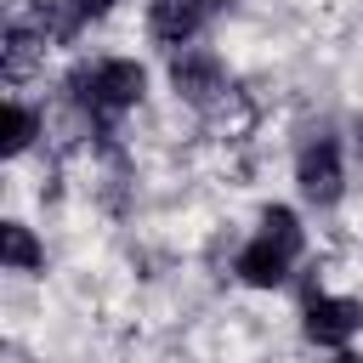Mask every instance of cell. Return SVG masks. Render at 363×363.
Segmentation results:
<instances>
[{
  "instance_id": "cell-1",
  "label": "cell",
  "mask_w": 363,
  "mask_h": 363,
  "mask_svg": "<svg viewBox=\"0 0 363 363\" xmlns=\"http://www.w3.org/2000/svg\"><path fill=\"white\" fill-rule=\"evenodd\" d=\"M62 91H68V108L79 119L108 125V119H119L125 108H136L147 96V68L136 57H96V62H79L62 79Z\"/></svg>"
},
{
  "instance_id": "cell-2",
  "label": "cell",
  "mask_w": 363,
  "mask_h": 363,
  "mask_svg": "<svg viewBox=\"0 0 363 363\" xmlns=\"http://www.w3.org/2000/svg\"><path fill=\"white\" fill-rule=\"evenodd\" d=\"M295 187H301V199L318 204V210L340 204V193H346V164H340V142H335L329 130H318L312 142H301V153H295Z\"/></svg>"
},
{
  "instance_id": "cell-3",
  "label": "cell",
  "mask_w": 363,
  "mask_h": 363,
  "mask_svg": "<svg viewBox=\"0 0 363 363\" xmlns=\"http://www.w3.org/2000/svg\"><path fill=\"white\" fill-rule=\"evenodd\" d=\"M170 91L193 108H216L227 96V68L210 45H182L170 51Z\"/></svg>"
},
{
  "instance_id": "cell-4",
  "label": "cell",
  "mask_w": 363,
  "mask_h": 363,
  "mask_svg": "<svg viewBox=\"0 0 363 363\" xmlns=\"http://www.w3.org/2000/svg\"><path fill=\"white\" fill-rule=\"evenodd\" d=\"M301 329H306V340L312 346H346L357 329H363V301H352V295H306V306H301Z\"/></svg>"
},
{
  "instance_id": "cell-5",
  "label": "cell",
  "mask_w": 363,
  "mask_h": 363,
  "mask_svg": "<svg viewBox=\"0 0 363 363\" xmlns=\"http://www.w3.org/2000/svg\"><path fill=\"white\" fill-rule=\"evenodd\" d=\"M210 17V0H147V34L164 45V51H182L199 40Z\"/></svg>"
},
{
  "instance_id": "cell-6",
  "label": "cell",
  "mask_w": 363,
  "mask_h": 363,
  "mask_svg": "<svg viewBox=\"0 0 363 363\" xmlns=\"http://www.w3.org/2000/svg\"><path fill=\"white\" fill-rule=\"evenodd\" d=\"M289 267H295V255L284 250V244H272V238H250L244 250H238V261H233V272H238V284H250V289H278L284 278H289Z\"/></svg>"
},
{
  "instance_id": "cell-7",
  "label": "cell",
  "mask_w": 363,
  "mask_h": 363,
  "mask_svg": "<svg viewBox=\"0 0 363 363\" xmlns=\"http://www.w3.org/2000/svg\"><path fill=\"white\" fill-rule=\"evenodd\" d=\"M45 45H51V40H45L34 23L11 17V23H6V51H0V57H6V79H23V74L45 57Z\"/></svg>"
},
{
  "instance_id": "cell-8",
  "label": "cell",
  "mask_w": 363,
  "mask_h": 363,
  "mask_svg": "<svg viewBox=\"0 0 363 363\" xmlns=\"http://www.w3.org/2000/svg\"><path fill=\"white\" fill-rule=\"evenodd\" d=\"M0 267L6 272H40L45 267V250H40L28 221H6L0 227Z\"/></svg>"
},
{
  "instance_id": "cell-9",
  "label": "cell",
  "mask_w": 363,
  "mask_h": 363,
  "mask_svg": "<svg viewBox=\"0 0 363 363\" xmlns=\"http://www.w3.org/2000/svg\"><path fill=\"white\" fill-rule=\"evenodd\" d=\"M51 45H68L74 34H79V23H85V11H79V0H40L34 6V17H28Z\"/></svg>"
},
{
  "instance_id": "cell-10",
  "label": "cell",
  "mask_w": 363,
  "mask_h": 363,
  "mask_svg": "<svg viewBox=\"0 0 363 363\" xmlns=\"http://www.w3.org/2000/svg\"><path fill=\"white\" fill-rule=\"evenodd\" d=\"M34 136H40V113H34L23 96H6V142H0V147H6V159H17Z\"/></svg>"
},
{
  "instance_id": "cell-11",
  "label": "cell",
  "mask_w": 363,
  "mask_h": 363,
  "mask_svg": "<svg viewBox=\"0 0 363 363\" xmlns=\"http://www.w3.org/2000/svg\"><path fill=\"white\" fill-rule=\"evenodd\" d=\"M261 238H272V244H284L289 255H301V250H306V233H301V216H295L289 204H267V210H261Z\"/></svg>"
},
{
  "instance_id": "cell-12",
  "label": "cell",
  "mask_w": 363,
  "mask_h": 363,
  "mask_svg": "<svg viewBox=\"0 0 363 363\" xmlns=\"http://www.w3.org/2000/svg\"><path fill=\"white\" fill-rule=\"evenodd\" d=\"M113 6H119V0H79V11H85V17H102V11H113Z\"/></svg>"
},
{
  "instance_id": "cell-13",
  "label": "cell",
  "mask_w": 363,
  "mask_h": 363,
  "mask_svg": "<svg viewBox=\"0 0 363 363\" xmlns=\"http://www.w3.org/2000/svg\"><path fill=\"white\" fill-rule=\"evenodd\" d=\"M352 147H357V159H363V113L352 119Z\"/></svg>"
},
{
  "instance_id": "cell-14",
  "label": "cell",
  "mask_w": 363,
  "mask_h": 363,
  "mask_svg": "<svg viewBox=\"0 0 363 363\" xmlns=\"http://www.w3.org/2000/svg\"><path fill=\"white\" fill-rule=\"evenodd\" d=\"M335 363H363V352H340V357H335Z\"/></svg>"
}]
</instances>
